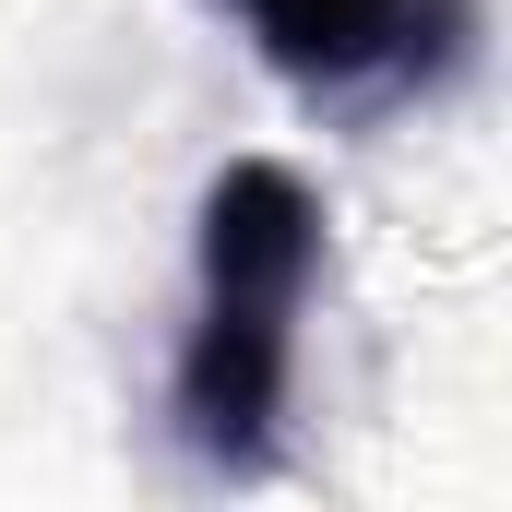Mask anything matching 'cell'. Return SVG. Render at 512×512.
<instances>
[{"instance_id":"6da1fadb","label":"cell","mask_w":512,"mask_h":512,"mask_svg":"<svg viewBox=\"0 0 512 512\" xmlns=\"http://www.w3.org/2000/svg\"><path fill=\"white\" fill-rule=\"evenodd\" d=\"M322 191L286 155H227L203 179L191 215V322L167 358V417L179 453L227 489H251L286 465V417H298V334L322 298Z\"/></svg>"},{"instance_id":"7a4b0ae2","label":"cell","mask_w":512,"mask_h":512,"mask_svg":"<svg viewBox=\"0 0 512 512\" xmlns=\"http://www.w3.org/2000/svg\"><path fill=\"white\" fill-rule=\"evenodd\" d=\"M227 12L251 60L322 120L429 108L477 48V0H227Z\"/></svg>"}]
</instances>
